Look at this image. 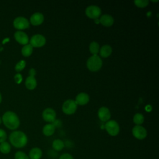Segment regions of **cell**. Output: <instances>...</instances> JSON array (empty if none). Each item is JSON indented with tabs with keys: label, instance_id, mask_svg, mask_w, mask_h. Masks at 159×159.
Instances as JSON below:
<instances>
[{
	"label": "cell",
	"instance_id": "cell-4",
	"mask_svg": "<svg viewBox=\"0 0 159 159\" xmlns=\"http://www.w3.org/2000/svg\"><path fill=\"white\" fill-rule=\"evenodd\" d=\"M104 127L107 134L113 137L117 135L120 131L119 125L114 120H109L106 122Z\"/></svg>",
	"mask_w": 159,
	"mask_h": 159
},
{
	"label": "cell",
	"instance_id": "cell-28",
	"mask_svg": "<svg viewBox=\"0 0 159 159\" xmlns=\"http://www.w3.org/2000/svg\"><path fill=\"white\" fill-rule=\"evenodd\" d=\"M7 139V134L6 132L3 130L0 129V143L5 142Z\"/></svg>",
	"mask_w": 159,
	"mask_h": 159
},
{
	"label": "cell",
	"instance_id": "cell-6",
	"mask_svg": "<svg viewBox=\"0 0 159 159\" xmlns=\"http://www.w3.org/2000/svg\"><path fill=\"white\" fill-rule=\"evenodd\" d=\"M85 14L88 17L92 19H96L101 16V10L99 7L95 5H91L86 7Z\"/></svg>",
	"mask_w": 159,
	"mask_h": 159
},
{
	"label": "cell",
	"instance_id": "cell-9",
	"mask_svg": "<svg viewBox=\"0 0 159 159\" xmlns=\"http://www.w3.org/2000/svg\"><path fill=\"white\" fill-rule=\"evenodd\" d=\"M14 27L17 30H23L29 27L30 22L24 17H17L13 21Z\"/></svg>",
	"mask_w": 159,
	"mask_h": 159
},
{
	"label": "cell",
	"instance_id": "cell-16",
	"mask_svg": "<svg viewBox=\"0 0 159 159\" xmlns=\"http://www.w3.org/2000/svg\"><path fill=\"white\" fill-rule=\"evenodd\" d=\"M42 150L39 147H34L29 152V159H40L42 157Z\"/></svg>",
	"mask_w": 159,
	"mask_h": 159
},
{
	"label": "cell",
	"instance_id": "cell-22",
	"mask_svg": "<svg viewBox=\"0 0 159 159\" xmlns=\"http://www.w3.org/2000/svg\"><path fill=\"white\" fill-rule=\"evenodd\" d=\"M99 45L96 42H92L89 46V50L93 55H96L99 52Z\"/></svg>",
	"mask_w": 159,
	"mask_h": 159
},
{
	"label": "cell",
	"instance_id": "cell-32",
	"mask_svg": "<svg viewBox=\"0 0 159 159\" xmlns=\"http://www.w3.org/2000/svg\"><path fill=\"white\" fill-rule=\"evenodd\" d=\"M1 101H2V96H1V94L0 93V103L1 102Z\"/></svg>",
	"mask_w": 159,
	"mask_h": 159
},
{
	"label": "cell",
	"instance_id": "cell-29",
	"mask_svg": "<svg viewBox=\"0 0 159 159\" xmlns=\"http://www.w3.org/2000/svg\"><path fill=\"white\" fill-rule=\"evenodd\" d=\"M58 159H74V158L71 154L68 153H65L61 154Z\"/></svg>",
	"mask_w": 159,
	"mask_h": 159
},
{
	"label": "cell",
	"instance_id": "cell-8",
	"mask_svg": "<svg viewBox=\"0 0 159 159\" xmlns=\"http://www.w3.org/2000/svg\"><path fill=\"white\" fill-rule=\"evenodd\" d=\"M133 136L138 140H143L147 135V131L145 128L142 125H135L132 130Z\"/></svg>",
	"mask_w": 159,
	"mask_h": 159
},
{
	"label": "cell",
	"instance_id": "cell-33",
	"mask_svg": "<svg viewBox=\"0 0 159 159\" xmlns=\"http://www.w3.org/2000/svg\"><path fill=\"white\" fill-rule=\"evenodd\" d=\"M1 119L0 118V124H1Z\"/></svg>",
	"mask_w": 159,
	"mask_h": 159
},
{
	"label": "cell",
	"instance_id": "cell-20",
	"mask_svg": "<svg viewBox=\"0 0 159 159\" xmlns=\"http://www.w3.org/2000/svg\"><path fill=\"white\" fill-rule=\"evenodd\" d=\"M52 147V148L55 151L59 152L63 149V148L65 147V143L63 140L58 139H55L53 141Z\"/></svg>",
	"mask_w": 159,
	"mask_h": 159
},
{
	"label": "cell",
	"instance_id": "cell-3",
	"mask_svg": "<svg viewBox=\"0 0 159 159\" xmlns=\"http://www.w3.org/2000/svg\"><path fill=\"white\" fill-rule=\"evenodd\" d=\"M102 65V61L98 55H92L86 61V66L91 71H97L99 70Z\"/></svg>",
	"mask_w": 159,
	"mask_h": 159
},
{
	"label": "cell",
	"instance_id": "cell-2",
	"mask_svg": "<svg viewBox=\"0 0 159 159\" xmlns=\"http://www.w3.org/2000/svg\"><path fill=\"white\" fill-rule=\"evenodd\" d=\"M4 125L10 130L17 129L20 125V120L17 115L12 111L6 112L2 117Z\"/></svg>",
	"mask_w": 159,
	"mask_h": 159
},
{
	"label": "cell",
	"instance_id": "cell-10",
	"mask_svg": "<svg viewBox=\"0 0 159 159\" xmlns=\"http://www.w3.org/2000/svg\"><path fill=\"white\" fill-rule=\"evenodd\" d=\"M42 118L45 122L52 124L56 120V112L52 108H46L43 111Z\"/></svg>",
	"mask_w": 159,
	"mask_h": 159
},
{
	"label": "cell",
	"instance_id": "cell-11",
	"mask_svg": "<svg viewBox=\"0 0 159 159\" xmlns=\"http://www.w3.org/2000/svg\"><path fill=\"white\" fill-rule=\"evenodd\" d=\"M15 40L21 45H27L29 41V37L24 32L18 30L14 33Z\"/></svg>",
	"mask_w": 159,
	"mask_h": 159
},
{
	"label": "cell",
	"instance_id": "cell-23",
	"mask_svg": "<svg viewBox=\"0 0 159 159\" xmlns=\"http://www.w3.org/2000/svg\"><path fill=\"white\" fill-rule=\"evenodd\" d=\"M11 145L6 141L0 143V152L4 154H7L11 152Z\"/></svg>",
	"mask_w": 159,
	"mask_h": 159
},
{
	"label": "cell",
	"instance_id": "cell-5",
	"mask_svg": "<svg viewBox=\"0 0 159 159\" xmlns=\"http://www.w3.org/2000/svg\"><path fill=\"white\" fill-rule=\"evenodd\" d=\"M77 104L75 100L67 99L66 100L62 105L63 112L67 115H71L74 114L77 109Z\"/></svg>",
	"mask_w": 159,
	"mask_h": 159
},
{
	"label": "cell",
	"instance_id": "cell-24",
	"mask_svg": "<svg viewBox=\"0 0 159 159\" xmlns=\"http://www.w3.org/2000/svg\"><path fill=\"white\" fill-rule=\"evenodd\" d=\"M133 122L136 125H141L144 122V116L141 113H136L133 117Z\"/></svg>",
	"mask_w": 159,
	"mask_h": 159
},
{
	"label": "cell",
	"instance_id": "cell-14",
	"mask_svg": "<svg viewBox=\"0 0 159 159\" xmlns=\"http://www.w3.org/2000/svg\"><path fill=\"white\" fill-rule=\"evenodd\" d=\"M75 101L77 105L84 106L88 104L89 101V96L86 93H80L76 96Z\"/></svg>",
	"mask_w": 159,
	"mask_h": 159
},
{
	"label": "cell",
	"instance_id": "cell-27",
	"mask_svg": "<svg viewBox=\"0 0 159 159\" xmlns=\"http://www.w3.org/2000/svg\"><path fill=\"white\" fill-rule=\"evenodd\" d=\"M14 159H29V157L24 152L18 151L14 155Z\"/></svg>",
	"mask_w": 159,
	"mask_h": 159
},
{
	"label": "cell",
	"instance_id": "cell-13",
	"mask_svg": "<svg viewBox=\"0 0 159 159\" xmlns=\"http://www.w3.org/2000/svg\"><path fill=\"white\" fill-rule=\"evenodd\" d=\"M44 20V16L40 12H35L34 13L30 18V22L32 25L37 26L43 23Z\"/></svg>",
	"mask_w": 159,
	"mask_h": 159
},
{
	"label": "cell",
	"instance_id": "cell-26",
	"mask_svg": "<svg viewBox=\"0 0 159 159\" xmlns=\"http://www.w3.org/2000/svg\"><path fill=\"white\" fill-rule=\"evenodd\" d=\"M25 65H26V62L24 60L19 61V62L17 63V64L15 66V70L17 72L21 71L25 67Z\"/></svg>",
	"mask_w": 159,
	"mask_h": 159
},
{
	"label": "cell",
	"instance_id": "cell-17",
	"mask_svg": "<svg viewBox=\"0 0 159 159\" xmlns=\"http://www.w3.org/2000/svg\"><path fill=\"white\" fill-rule=\"evenodd\" d=\"M55 131V127L52 123L47 124L45 125L42 129L43 134L47 137L52 135Z\"/></svg>",
	"mask_w": 159,
	"mask_h": 159
},
{
	"label": "cell",
	"instance_id": "cell-21",
	"mask_svg": "<svg viewBox=\"0 0 159 159\" xmlns=\"http://www.w3.org/2000/svg\"><path fill=\"white\" fill-rule=\"evenodd\" d=\"M33 52V47L30 44H27L23 46L21 50V53L24 57H28L32 55Z\"/></svg>",
	"mask_w": 159,
	"mask_h": 159
},
{
	"label": "cell",
	"instance_id": "cell-15",
	"mask_svg": "<svg viewBox=\"0 0 159 159\" xmlns=\"http://www.w3.org/2000/svg\"><path fill=\"white\" fill-rule=\"evenodd\" d=\"M99 23H101L104 27H111L114 22V19L109 14H104L100 17L99 19Z\"/></svg>",
	"mask_w": 159,
	"mask_h": 159
},
{
	"label": "cell",
	"instance_id": "cell-25",
	"mask_svg": "<svg viewBox=\"0 0 159 159\" xmlns=\"http://www.w3.org/2000/svg\"><path fill=\"white\" fill-rule=\"evenodd\" d=\"M135 6L140 8H143L148 6L149 1L148 0H135L134 1Z\"/></svg>",
	"mask_w": 159,
	"mask_h": 159
},
{
	"label": "cell",
	"instance_id": "cell-31",
	"mask_svg": "<svg viewBox=\"0 0 159 159\" xmlns=\"http://www.w3.org/2000/svg\"><path fill=\"white\" fill-rule=\"evenodd\" d=\"M29 76L35 77V74H36V71H35V70L34 68H30V69L29 70Z\"/></svg>",
	"mask_w": 159,
	"mask_h": 159
},
{
	"label": "cell",
	"instance_id": "cell-18",
	"mask_svg": "<svg viewBox=\"0 0 159 159\" xmlns=\"http://www.w3.org/2000/svg\"><path fill=\"white\" fill-rule=\"evenodd\" d=\"M37 80L35 78V77L34 76H29L25 81V87L29 89V90H33L34 89L36 86H37Z\"/></svg>",
	"mask_w": 159,
	"mask_h": 159
},
{
	"label": "cell",
	"instance_id": "cell-1",
	"mask_svg": "<svg viewBox=\"0 0 159 159\" xmlns=\"http://www.w3.org/2000/svg\"><path fill=\"white\" fill-rule=\"evenodd\" d=\"M9 140L11 144L17 148L24 147L28 142L26 134L20 130H15L12 132L9 137Z\"/></svg>",
	"mask_w": 159,
	"mask_h": 159
},
{
	"label": "cell",
	"instance_id": "cell-30",
	"mask_svg": "<svg viewBox=\"0 0 159 159\" xmlns=\"http://www.w3.org/2000/svg\"><path fill=\"white\" fill-rule=\"evenodd\" d=\"M14 81L17 84H20L22 81V76L20 73H17L14 76Z\"/></svg>",
	"mask_w": 159,
	"mask_h": 159
},
{
	"label": "cell",
	"instance_id": "cell-7",
	"mask_svg": "<svg viewBox=\"0 0 159 159\" xmlns=\"http://www.w3.org/2000/svg\"><path fill=\"white\" fill-rule=\"evenodd\" d=\"M46 43L45 37L41 34H35L30 39V43L32 47L39 48Z\"/></svg>",
	"mask_w": 159,
	"mask_h": 159
},
{
	"label": "cell",
	"instance_id": "cell-19",
	"mask_svg": "<svg viewBox=\"0 0 159 159\" xmlns=\"http://www.w3.org/2000/svg\"><path fill=\"white\" fill-rule=\"evenodd\" d=\"M112 52V47L109 45H104L99 49V53L101 57L103 58H107L109 57Z\"/></svg>",
	"mask_w": 159,
	"mask_h": 159
},
{
	"label": "cell",
	"instance_id": "cell-12",
	"mask_svg": "<svg viewBox=\"0 0 159 159\" xmlns=\"http://www.w3.org/2000/svg\"><path fill=\"white\" fill-rule=\"evenodd\" d=\"M98 116L102 122H107L111 118V112L107 107L103 106L99 109Z\"/></svg>",
	"mask_w": 159,
	"mask_h": 159
}]
</instances>
